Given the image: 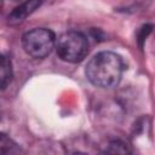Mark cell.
I'll use <instances>...</instances> for the list:
<instances>
[{
	"label": "cell",
	"mask_w": 155,
	"mask_h": 155,
	"mask_svg": "<svg viewBox=\"0 0 155 155\" xmlns=\"http://www.w3.org/2000/svg\"><path fill=\"white\" fill-rule=\"evenodd\" d=\"M124 70L121 57L114 52L103 51L94 54L86 65V76L97 87L110 88L119 84Z\"/></svg>",
	"instance_id": "cell-1"
},
{
	"label": "cell",
	"mask_w": 155,
	"mask_h": 155,
	"mask_svg": "<svg viewBox=\"0 0 155 155\" xmlns=\"http://www.w3.org/2000/svg\"><path fill=\"white\" fill-rule=\"evenodd\" d=\"M56 50L61 59L69 63H78L87 56L88 41L79 31H67L58 38Z\"/></svg>",
	"instance_id": "cell-2"
},
{
	"label": "cell",
	"mask_w": 155,
	"mask_h": 155,
	"mask_svg": "<svg viewBox=\"0 0 155 155\" xmlns=\"http://www.w3.org/2000/svg\"><path fill=\"white\" fill-rule=\"evenodd\" d=\"M56 38L52 30L36 28L27 31L22 38V45L27 54L33 58H44L48 56L54 46Z\"/></svg>",
	"instance_id": "cell-3"
},
{
	"label": "cell",
	"mask_w": 155,
	"mask_h": 155,
	"mask_svg": "<svg viewBox=\"0 0 155 155\" xmlns=\"http://www.w3.org/2000/svg\"><path fill=\"white\" fill-rule=\"evenodd\" d=\"M42 4V0H27L25 2L17 6L7 17L10 24H17L24 21L28 16H30L36 8H39Z\"/></svg>",
	"instance_id": "cell-4"
},
{
	"label": "cell",
	"mask_w": 155,
	"mask_h": 155,
	"mask_svg": "<svg viewBox=\"0 0 155 155\" xmlns=\"http://www.w3.org/2000/svg\"><path fill=\"white\" fill-rule=\"evenodd\" d=\"M12 79V64L11 61L0 54V88H5Z\"/></svg>",
	"instance_id": "cell-5"
},
{
	"label": "cell",
	"mask_w": 155,
	"mask_h": 155,
	"mask_svg": "<svg viewBox=\"0 0 155 155\" xmlns=\"http://www.w3.org/2000/svg\"><path fill=\"white\" fill-rule=\"evenodd\" d=\"M22 153L19 145L5 133H0V154H18Z\"/></svg>",
	"instance_id": "cell-6"
},
{
	"label": "cell",
	"mask_w": 155,
	"mask_h": 155,
	"mask_svg": "<svg viewBox=\"0 0 155 155\" xmlns=\"http://www.w3.org/2000/svg\"><path fill=\"white\" fill-rule=\"evenodd\" d=\"M151 29H153V25L151 24H145L143 25L140 29H139V33H138V41H139V45L143 46V42L145 41L147 36L151 33Z\"/></svg>",
	"instance_id": "cell-7"
},
{
	"label": "cell",
	"mask_w": 155,
	"mask_h": 155,
	"mask_svg": "<svg viewBox=\"0 0 155 155\" xmlns=\"http://www.w3.org/2000/svg\"><path fill=\"white\" fill-rule=\"evenodd\" d=\"M15 1H16V0H15Z\"/></svg>",
	"instance_id": "cell-8"
}]
</instances>
